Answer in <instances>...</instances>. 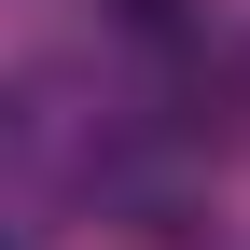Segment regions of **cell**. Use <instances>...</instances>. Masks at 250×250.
<instances>
[{"mask_svg":"<svg viewBox=\"0 0 250 250\" xmlns=\"http://www.w3.org/2000/svg\"><path fill=\"white\" fill-rule=\"evenodd\" d=\"M125 28H139V42H181V0H111Z\"/></svg>","mask_w":250,"mask_h":250,"instance_id":"6da1fadb","label":"cell"},{"mask_svg":"<svg viewBox=\"0 0 250 250\" xmlns=\"http://www.w3.org/2000/svg\"><path fill=\"white\" fill-rule=\"evenodd\" d=\"M0 250H14V223H0Z\"/></svg>","mask_w":250,"mask_h":250,"instance_id":"7a4b0ae2","label":"cell"}]
</instances>
